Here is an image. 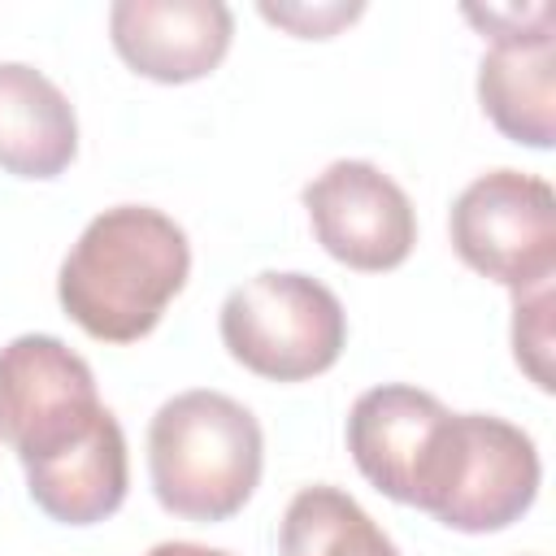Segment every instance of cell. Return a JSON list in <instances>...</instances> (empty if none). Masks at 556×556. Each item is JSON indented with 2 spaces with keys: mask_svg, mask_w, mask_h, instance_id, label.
Masks as SVG:
<instances>
[{
  "mask_svg": "<svg viewBox=\"0 0 556 556\" xmlns=\"http://www.w3.org/2000/svg\"><path fill=\"white\" fill-rule=\"evenodd\" d=\"M265 465L261 421L230 395L195 387L165 400L148 426V478L165 513L182 521L235 517Z\"/></svg>",
  "mask_w": 556,
  "mask_h": 556,
  "instance_id": "7a4b0ae2",
  "label": "cell"
},
{
  "mask_svg": "<svg viewBox=\"0 0 556 556\" xmlns=\"http://www.w3.org/2000/svg\"><path fill=\"white\" fill-rule=\"evenodd\" d=\"M539 478L543 465L521 426L495 413L447 408L421 460L413 508L460 534H495L530 513Z\"/></svg>",
  "mask_w": 556,
  "mask_h": 556,
  "instance_id": "3957f363",
  "label": "cell"
},
{
  "mask_svg": "<svg viewBox=\"0 0 556 556\" xmlns=\"http://www.w3.org/2000/svg\"><path fill=\"white\" fill-rule=\"evenodd\" d=\"M513 356L539 391H552V282L513 295Z\"/></svg>",
  "mask_w": 556,
  "mask_h": 556,
  "instance_id": "5bb4252c",
  "label": "cell"
},
{
  "mask_svg": "<svg viewBox=\"0 0 556 556\" xmlns=\"http://www.w3.org/2000/svg\"><path fill=\"white\" fill-rule=\"evenodd\" d=\"M443 417V400L408 382H382L356 395L348 413V452L361 478L387 500L413 508V486Z\"/></svg>",
  "mask_w": 556,
  "mask_h": 556,
  "instance_id": "9c48e42d",
  "label": "cell"
},
{
  "mask_svg": "<svg viewBox=\"0 0 556 556\" xmlns=\"http://www.w3.org/2000/svg\"><path fill=\"white\" fill-rule=\"evenodd\" d=\"M187 230L152 204H113L96 213L56 274L65 317L100 343H135L156 330L187 287Z\"/></svg>",
  "mask_w": 556,
  "mask_h": 556,
  "instance_id": "6da1fadb",
  "label": "cell"
},
{
  "mask_svg": "<svg viewBox=\"0 0 556 556\" xmlns=\"http://www.w3.org/2000/svg\"><path fill=\"white\" fill-rule=\"evenodd\" d=\"M447 235L473 274L508 287L513 295L556 278V195L534 174H478L456 195Z\"/></svg>",
  "mask_w": 556,
  "mask_h": 556,
  "instance_id": "8992f818",
  "label": "cell"
},
{
  "mask_svg": "<svg viewBox=\"0 0 556 556\" xmlns=\"http://www.w3.org/2000/svg\"><path fill=\"white\" fill-rule=\"evenodd\" d=\"M130 486V460H126V434L117 417L109 413L91 439L70 447L65 456L26 469L30 500L61 526H96L113 517Z\"/></svg>",
  "mask_w": 556,
  "mask_h": 556,
  "instance_id": "7c38bea8",
  "label": "cell"
},
{
  "mask_svg": "<svg viewBox=\"0 0 556 556\" xmlns=\"http://www.w3.org/2000/svg\"><path fill=\"white\" fill-rule=\"evenodd\" d=\"M300 200L317 243L356 274L400 269L417 243L413 200L374 161H330Z\"/></svg>",
  "mask_w": 556,
  "mask_h": 556,
  "instance_id": "52a82bcc",
  "label": "cell"
},
{
  "mask_svg": "<svg viewBox=\"0 0 556 556\" xmlns=\"http://www.w3.org/2000/svg\"><path fill=\"white\" fill-rule=\"evenodd\" d=\"M235 17L222 0H117L109 9V39L117 56L165 87L195 83L230 52Z\"/></svg>",
  "mask_w": 556,
  "mask_h": 556,
  "instance_id": "ba28073f",
  "label": "cell"
},
{
  "mask_svg": "<svg viewBox=\"0 0 556 556\" xmlns=\"http://www.w3.org/2000/svg\"><path fill=\"white\" fill-rule=\"evenodd\" d=\"M143 556H235V552H222V547H204V543H156L152 552H143Z\"/></svg>",
  "mask_w": 556,
  "mask_h": 556,
  "instance_id": "2e32d148",
  "label": "cell"
},
{
  "mask_svg": "<svg viewBox=\"0 0 556 556\" xmlns=\"http://www.w3.org/2000/svg\"><path fill=\"white\" fill-rule=\"evenodd\" d=\"M217 330L248 374L269 382H308L343 356L348 313L326 282L265 269L222 300Z\"/></svg>",
  "mask_w": 556,
  "mask_h": 556,
  "instance_id": "277c9868",
  "label": "cell"
},
{
  "mask_svg": "<svg viewBox=\"0 0 556 556\" xmlns=\"http://www.w3.org/2000/svg\"><path fill=\"white\" fill-rule=\"evenodd\" d=\"M365 13V4H261V17L274 26H287L300 39H330L343 22H356Z\"/></svg>",
  "mask_w": 556,
  "mask_h": 556,
  "instance_id": "9a60e30c",
  "label": "cell"
},
{
  "mask_svg": "<svg viewBox=\"0 0 556 556\" xmlns=\"http://www.w3.org/2000/svg\"><path fill=\"white\" fill-rule=\"evenodd\" d=\"M104 417L91 365L56 334H17L0 348V439L22 469L65 456Z\"/></svg>",
  "mask_w": 556,
  "mask_h": 556,
  "instance_id": "5b68a950",
  "label": "cell"
},
{
  "mask_svg": "<svg viewBox=\"0 0 556 556\" xmlns=\"http://www.w3.org/2000/svg\"><path fill=\"white\" fill-rule=\"evenodd\" d=\"M278 556H400V547L343 486L313 482L282 513Z\"/></svg>",
  "mask_w": 556,
  "mask_h": 556,
  "instance_id": "4fadbf2b",
  "label": "cell"
},
{
  "mask_svg": "<svg viewBox=\"0 0 556 556\" xmlns=\"http://www.w3.org/2000/svg\"><path fill=\"white\" fill-rule=\"evenodd\" d=\"M78 156V117L65 91L26 61H0V169L56 178Z\"/></svg>",
  "mask_w": 556,
  "mask_h": 556,
  "instance_id": "8fae6325",
  "label": "cell"
},
{
  "mask_svg": "<svg viewBox=\"0 0 556 556\" xmlns=\"http://www.w3.org/2000/svg\"><path fill=\"white\" fill-rule=\"evenodd\" d=\"M478 100L491 126L526 148H552L556 139V35L491 39L478 65Z\"/></svg>",
  "mask_w": 556,
  "mask_h": 556,
  "instance_id": "30bf717a",
  "label": "cell"
}]
</instances>
